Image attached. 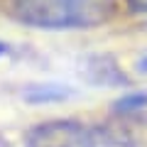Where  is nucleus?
Returning <instances> with one entry per match:
<instances>
[{"label":"nucleus","mask_w":147,"mask_h":147,"mask_svg":"<svg viewBox=\"0 0 147 147\" xmlns=\"http://www.w3.org/2000/svg\"><path fill=\"white\" fill-rule=\"evenodd\" d=\"M147 105V91H137V93H125L113 103V108L120 115H130V113H140Z\"/></svg>","instance_id":"obj_5"},{"label":"nucleus","mask_w":147,"mask_h":147,"mask_svg":"<svg viewBox=\"0 0 147 147\" xmlns=\"http://www.w3.org/2000/svg\"><path fill=\"white\" fill-rule=\"evenodd\" d=\"M115 10V0H12L20 22L42 30H81L103 25Z\"/></svg>","instance_id":"obj_1"},{"label":"nucleus","mask_w":147,"mask_h":147,"mask_svg":"<svg viewBox=\"0 0 147 147\" xmlns=\"http://www.w3.org/2000/svg\"><path fill=\"white\" fill-rule=\"evenodd\" d=\"M7 52V47H5V44H3V42H0V57H3V54H5Z\"/></svg>","instance_id":"obj_8"},{"label":"nucleus","mask_w":147,"mask_h":147,"mask_svg":"<svg viewBox=\"0 0 147 147\" xmlns=\"http://www.w3.org/2000/svg\"><path fill=\"white\" fill-rule=\"evenodd\" d=\"M127 7L132 12H147V0H127Z\"/></svg>","instance_id":"obj_6"},{"label":"nucleus","mask_w":147,"mask_h":147,"mask_svg":"<svg viewBox=\"0 0 147 147\" xmlns=\"http://www.w3.org/2000/svg\"><path fill=\"white\" fill-rule=\"evenodd\" d=\"M84 76L91 84H98V86H123V84H127V76L123 74V69L108 54H96V57L91 54L84 61Z\"/></svg>","instance_id":"obj_3"},{"label":"nucleus","mask_w":147,"mask_h":147,"mask_svg":"<svg viewBox=\"0 0 147 147\" xmlns=\"http://www.w3.org/2000/svg\"><path fill=\"white\" fill-rule=\"evenodd\" d=\"M100 135L76 120H52L27 132V147H98Z\"/></svg>","instance_id":"obj_2"},{"label":"nucleus","mask_w":147,"mask_h":147,"mask_svg":"<svg viewBox=\"0 0 147 147\" xmlns=\"http://www.w3.org/2000/svg\"><path fill=\"white\" fill-rule=\"evenodd\" d=\"M137 71H140V74H147V54L137 61Z\"/></svg>","instance_id":"obj_7"},{"label":"nucleus","mask_w":147,"mask_h":147,"mask_svg":"<svg viewBox=\"0 0 147 147\" xmlns=\"http://www.w3.org/2000/svg\"><path fill=\"white\" fill-rule=\"evenodd\" d=\"M74 91L64 84H34L22 88V98L27 103H59V100L71 98Z\"/></svg>","instance_id":"obj_4"}]
</instances>
